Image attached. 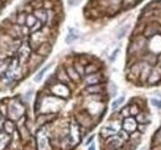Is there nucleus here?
<instances>
[{
    "mask_svg": "<svg viewBox=\"0 0 161 150\" xmlns=\"http://www.w3.org/2000/svg\"><path fill=\"white\" fill-rule=\"evenodd\" d=\"M25 113V107L23 106V103L20 102H10L8 106V114L10 117V119H20L21 117H24Z\"/></svg>",
    "mask_w": 161,
    "mask_h": 150,
    "instance_id": "f257e3e1",
    "label": "nucleus"
},
{
    "mask_svg": "<svg viewBox=\"0 0 161 150\" xmlns=\"http://www.w3.org/2000/svg\"><path fill=\"white\" fill-rule=\"evenodd\" d=\"M51 92L59 98H68L69 97V88L65 83H61V82H57V83L52 84Z\"/></svg>",
    "mask_w": 161,
    "mask_h": 150,
    "instance_id": "f03ea898",
    "label": "nucleus"
},
{
    "mask_svg": "<svg viewBox=\"0 0 161 150\" xmlns=\"http://www.w3.org/2000/svg\"><path fill=\"white\" fill-rule=\"evenodd\" d=\"M37 149L38 150H51L50 140H48V136L45 132V129H41V130L37 133Z\"/></svg>",
    "mask_w": 161,
    "mask_h": 150,
    "instance_id": "7ed1b4c3",
    "label": "nucleus"
},
{
    "mask_svg": "<svg viewBox=\"0 0 161 150\" xmlns=\"http://www.w3.org/2000/svg\"><path fill=\"white\" fill-rule=\"evenodd\" d=\"M138 125H139V123L136 122L135 117H128V118H124L122 128L125 132H128L129 134H132V133L138 130Z\"/></svg>",
    "mask_w": 161,
    "mask_h": 150,
    "instance_id": "20e7f679",
    "label": "nucleus"
},
{
    "mask_svg": "<svg viewBox=\"0 0 161 150\" xmlns=\"http://www.w3.org/2000/svg\"><path fill=\"white\" fill-rule=\"evenodd\" d=\"M161 31V27L159 24L156 23H150V24H146L145 25V29H144V31H143V35L149 40V38H151L153 36L160 34Z\"/></svg>",
    "mask_w": 161,
    "mask_h": 150,
    "instance_id": "39448f33",
    "label": "nucleus"
},
{
    "mask_svg": "<svg viewBox=\"0 0 161 150\" xmlns=\"http://www.w3.org/2000/svg\"><path fill=\"white\" fill-rule=\"evenodd\" d=\"M107 148H109L110 150H118L120 146L124 145V140L119 135H114V136H110L107 139V143H105Z\"/></svg>",
    "mask_w": 161,
    "mask_h": 150,
    "instance_id": "423d86ee",
    "label": "nucleus"
},
{
    "mask_svg": "<svg viewBox=\"0 0 161 150\" xmlns=\"http://www.w3.org/2000/svg\"><path fill=\"white\" fill-rule=\"evenodd\" d=\"M161 81V67L160 66H154L153 69H151V72H150V76H149V79H147V82L149 83H157Z\"/></svg>",
    "mask_w": 161,
    "mask_h": 150,
    "instance_id": "0eeeda50",
    "label": "nucleus"
},
{
    "mask_svg": "<svg viewBox=\"0 0 161 150\" xmlns=\"http://www.w3.org/2000/svg\"><path fill=\"white\" fill-rule=\"evenodd\" d=\"M102 75L99 72L97 73H92V75H87L84 77V83L88 84V86H93V84H99L102 82Z\"/></svg>",
    "mask_w": 161,
    "mask_h": 150,
    "instance_id": "6e6552de",
    "label": "nucleus"
},
{
    "mask_svg": "<svg viewBox=\"0 0 161 150\" xmlns=\"http://www.w3.org/2000/svg\"><path fill=\"white\" fill-rule=\"evenodd\" d=\"M77 122L79 125H83L86 128H89V125L92 124V118H90V115L86 112L83 113H79L77 114Z\"/></svg>",
    "mask_w": 161,
    "mask_h": 150,
    "instance_id": "1a4fd4ad",
    "label": "nucleus"
},
{
    "mask_svg": "<svg viewBox=\"0 0 161 150\" xmlns=\"http://www.w3.org/2000/svg\"><path fill=\"white\" fill-rule=\"evenodd\" d=\"M44 60H45V57H42L41 55H38L37 52H32L31 56H30V58H29V65L31 68H35L41 63Z\"/></svg>",
    "mask_w": 161,
    "mask_h": 150,
    "instance_id": "9d476101",
    "label": "nucleus"
},
{
    "mask_svg": "<svg viewBox=\"0 0 161 150\" xmlns=\"http://www.w3.org/2000/svg\"><path fill=\"white\" fill-rule=\"evenodd\" d=\"M52 51V44L50 42V41H47V42H44L41 46H40L38 48H37V54L38 55H41L42 57H46V56H48L50 55V52Z\"/></svg>",
    "mask_w": 161,
    "mask_h": 150,
    "instance_id": "9b49d317",
    "label": "nucleus"
},
{
    "mask_svg": "<svg viewBox=\"0 0 161 150\" xmlns=\"http://www.w3.org/2000/svg\"><path fill=\"white\" fill-rule=\"evenodd\" d=\"M103 84L99 83V84H93V86H87L84 92L87 94H102L103 93Z\"/></svg>",
    "mask_w": 161,
    "mask_h": 150,
    "instance_id": "f8f14e48",
    "label": "nucleus"
},
{
    "mask_svg": "<svg viewBox=\"0 0 161 150\" xmlns=\"http://www.w3.org/2000/svg\"><path fill=\"white\" fill-rule=\"evenodd\" d=\"M144 65H145V62H143V61L135 62L134 65H132V67H130V73H132L134 77H136V78L140 77V73H141V71H143Z\"/></svg>",
    "mask_w": 161,
    "mask_h": 150,
    "instance_id": "ddd939ff",
    "label": "nucleus"
},
{
    "mask_svg": "<svg viewBox=\"0 0 161 150\" xmlns=\"http://www.w3.org/2000/svg\"><path fill=\"white\" fill-rule=\"evenodd\" d=\"M34 15L35 17L38 20V21H41L44 25L47 24V19H48V13L46 9H38V10H35L34 11Z\"/></svg>",
    "mask_w": 161,
    "mask_h": 150,
    "instance_id": "4468645a",
    "label": "nucleus"
},
{
    "mask_svg": "<svg viewBox=\"0 0 161 150\" xmlns=\"http://www.w3.org/2000/svg\"><path fill=\"white\" fill-rule=\"evenodd\" d=\"M56 79L58 82H61V83H69L71 82V79H69V77H68V75H67V72H66V69H62V68H59L58 71H57V73H56Z\"/></svg>",
    "mask_w": 161,
    "mask_h": 150,
    "instance_id": "2eb2a0df",
    "label": "nucleus"
},
{
    "mask_svg": "<svg viewBox=\"0 0 161 150\" xmlns=\"http://www.w3.org/2000/svg\"><path fill=\"white\" fill-rule=\"evenodd\" d=\"M66 72H67V75H68V77H69V79H71V81H73V82H78L79 79H80L79 73L76 71V68H74L73 66H67V67H66Z\"/></svg>",
    "mask_w": 161,
    "mask_h": 150,
    "instance_id": "dca6fc26",
    "label": "nucleus"
},
{
    "mask_svg": "<svg viewBox=\"0 0 161 150\" xmlns=\"http://www.w3.org/2000/svg\"><path fill=\"white\" fill-rule=\"evenodd\" d=\"M135 119L139 124H150V121H151V119H150V114L147 112H143V111L135 117Z\"/></svg>",
    "mask_w": 161,
    "mask_h": 150,
    "instance_id": "f3484780",
    "label": "nucleus"
},
{
    "mask_svg": "<svg viewBox=\"0 0 161 150\" xmlns=\"http://www.w3.org/2000/svg\"><path fill=\"white\" fill-rule=\"evenodd\" d=\"M100 135H102L103 138H110V136H114V135H118V132L115 130V129L110 128L108 124L105 127L102 128V130H100Z\"/></svg>",
    "mask_w": 161,
    "mask_h": 150,
    "instance_id": "a211bd4d",
    "label": "nucleus"
},
{
    "mask_svg": "<svg viewBox=\"0 0 161 150\" xmlns=\"http://www.w3.org/2000/svg\"><path fill=\"white\" fill-rule=\"evenodd\" d=\"M79 37V32L77 31L76 29H69L68 30V34L66 36V44H72L73 41H76V40Z\"/></svg>",
    "mask_w": 161,
    "mask_h": 150,
    "instance_id": "6ab92c4d",
    "label": "nucleus"
},
{
    "mask_svg": "<svg viewBox=\"0 0 161 150\" xmlns=\"http://www.w3.org/2000/svg\"><path fill=\"white\" fill-rule=\"evenodd\" d=\"M15 128H16V124L13 122V121H6L4 122V132L6 134H13L15 132Z\"/></svg>",
    "mask_w": 161,
    "mask_h": 150,
    "instance_id": "aec40b11",
    "label": "nucleus"
},
{
    "mask_svg": "<svg viewBox=\"0 0 161 150\" xmlns=\"http://www.w3.org/2000/svg\"><path fill=\"white\" fill-rule=\"evenodd\" d=\"M10 142V135L6 133H0V150H4Z\"/></svg>",
    "mask_w": 161,
    "mask_h": 150,
    "instance_id": "412c9836",
    "label": "nucleus"
},
{
    "mask_svg": "<svg viewBox=\"0 0 161 150\" xmlns=\"http://www.w3.org/2000/svg\"><path fill=\"white\" fill-rule=\"evenodd\" d=\"M50 67H51V65H47V66H45L44 68L40 69V71L36 73V76L34 77V81H35V82H40V81H41V79L44 78V76H45V73L50 69Z\"/></svg>",
    "mask_w": 161,
    "mask_h": 150,
    "instance_id": "4be33fe9",
    "label": "nucleus"
},
{
    "mask_svg": "<svg viewBox=\"0 0 161 150\" xmlns=\"http://www.w3.org/2000/svg\"><path fill=\"white\" fill-rule=\"evenodd\" d=\"M26 19H27L26 13H17L16 14V24L19 26H25L26 25Z\"/></svg>",
    "mask_w": 161,
    "mask_h": 150,
    "instance_id": "5701e85b",
    "label": "nucleus"
},
{
    "mask_svg": "<svg viewBox=\"0 0 161 150\" xmlns=\"http://www.w3.org/2000/svg\"><path fill=\"white\" fill-rule=\"evenodd\" d=\"M99 71V66L97 63H88L86 66V75H92V73H97Z\"/></svg>",
    "mask_w": 161,
    "mask_h": 150,
    "instance_id": "b1692460",
    "label": "nucleus"
},
{
    "mask_svg": "<svg viewBox=\"0 0 161 150\" xmlns=\"http://www.w3.org/2000/svg\"><path fill=\"white\" fill-rule=\"evenodd\" d=\"M130 117H136L140 112H141V108L139 107L138 103H133V104H130Z\"/></svg>",
    "mask_w": 161,
    "mask_h": 150,
    "instance_id": "393cba45",
    "label": "nucleus"
},
{
    "mask_svg": "<svg viewBox=\"0 0 161 150\" xmlns=\"http://www.w3.org/2000/svg\"><path fill=\"white\" fill-rule=\"evenodd\" d=\"M73 67L76 68V71H77V72L79 73V76H80V77H82V76H84V75H86V66H83V65L80 63L79 61L74 62Z\"/></svg>",
    "mask_w": 161,
    "mask_h": 150,
    "instance_id": "a878e982",
    "label": "nucleus"
},
{
    "mask_svg": "<svg viewBox=\"0 0 161 150\" xmlns=\"http://www.w3.org/2000/svg\"><path fill=\"white\" fill-rule=\"evenodd\" d=\"M37 23V19L35 17V15L34 14H27V19H26V26L29 27V29H31L35 24Z\"/></svg>",
    "mask_w": 161,
    "mask_h": 150,
    "instance_id": "bb28decb",
    "label": "nucleus"
},
{
    "mask_svg": "<svg viewBox=\"0 0 161 150\" xmlns=\"http://www.w3.org/2000/svg\"><path fill=\"white\" fill-rule=\"evenodd\" d=\"M19 129H20V135H21V138L24 139V140H29V139H30V133H29V129H27L25 125L20 127Z\"/></svg>",
    "mask_w": 161,
    "mask_h": 150,
    "instance_id": "cd10ccee",
    "label": "nucleus"
},
{
    "mask_svg": "<svg viewBox=\"0 0 161 150\" xmlns=\"http://www.w3.org/2000/svg\"><path fill=\"white\" fill-rule=\"evenodd\" d=\"M141 138H143V134L140 133V132H138V130L130 134V140H133V142H135V143H138V144L141 142Z\"/></svg>",
    "mask_w": 161,
    "mask_h": 150,
    "instance_id": "c85d7f7f",
    "label": "nucleus"
},
{
    "mask_svg": "<svg viewBox=\"0 0 161 150\" xmlns=\"http://www.w3.org/2000/svg\"><path fill=\"white\" fill-rule=\"evenodd\" d=\"M124 101H125V98H124V97H119V98H117L115 101L112 103V109H113V111H117V109L123 104Z\"/></svg>",
    "mask_w": 161,
    "mask_h": 150,
    "instance_id": "c756f323",
    "label": "nucleus"
},
{
    "mask_svg": "<svg viewBox=\"0 0 161 150\" xmlns=\"http://www.w3.org/2000/svg\"><path fill=\"white\" fill-rule=\"evenodd\" d=\"M129 25H125V26H123L122 29H120L119 30V31H118V34H117V38H123L124 36H125V34H126V31H128V30H129Z\"/></svg>",
    "mask_w": 161,
    "mask_h": 150,
    "instance_id": "7c9ffc66",
    "label": "nucleus"
},
{
    "mask_svg": "<svg viewBox=\"0 0 161 150\" xmlns=\"http://www.w3.org/2000/svg\"><path fill=\"white\" fill-rule=\"evenodd\" d=\"M120 115H122L123 118H128V117H130V107L129 106H126V107H124L122 111H120Z\"/></svg>",
    "mask_w": 161,
    "mask_h": 150,
    "instance_id": "2f4dec72",
    "label": "nucleus"
},
{
    "mask_svg": "<svg viewBox=\"0 0 161 150\" xmlns=\"http://www.w3.org/2000/svg\"><path fill=\"white\" fill-rule=\"evenodd\" d=\"M150 102L154 107H157V108H161V97L157 99V98H151L150 99Z\"/></svg>",
    "mask_w": 161,
    "mask_h": 150,
    "instance_id": "473e14b6",
    "label": "nucleus"
},
{
    "mask_svg": "<svg viewBox=\"0 0 161 150\" xmlns=\"http://www.w3.org/2000/svg\"><path fill=\"white\" fill-rule=\"evenodd\" d=\"M136 2L138 0H123V3L125 4L124 6L128 9V8H132V6H134L135 4H136Z\"/></svg>",
    "mask_w": 161,
    "mask_h": 150,
    "instance_id": "72a5a7b5",
    "label": "nucleus"
},
{
    "mask_svg": "<svg viewBox=\"0 0 161 150\" xmlns=\"http://www.w3.org/2000/svg\"><path fill=\"white\" fill-rule=\"evenodd\" d=\"M147 127H149V124H139V125H138V132H140L141 134H144V133L147 130Z\"/></svg>",
    "mask_w": 161,
    "mask_h": 150,
    "instance_id": "f704fd0d",
    "label": "nucleus"
},
{
    "mask_svg": "<svg viewBox=\"0 0 161 150\" xmlns=\"http://www.w3.org/2000/svg\"><path fill=\"white\" fill-rule=\"evenodd\" d=\"M0 114L4 115V117L8 114V107H6V104H0Z\"/></svg>",
    "mask_w": 161,
    "mask_h": 150,
    "instance_id": "c9c22d12",
    "label": "nucleus"
},
{
    "mask_svg": "<svg viewBox=\"0 0 161 150\" xmlns=\"http://www.w3.org/2000/svg\"><path fill=\"white\" fill-rule=\"evenodd\" d=\"M118 54H119V48L114 50V51H113V55H112V56H110V57H109V60H110V62H114V61H115V58H117Z\"/></svg>",
    "mask_w": 161,
    "mask_h": 150,
    "instance_id": "e433bc0d",
    "label": "nucleus"
},
{
    "mask_svg": "<svg viewBox=\"0 0 161 150\" xmlns=\"http://www.w3.org/2000/svg\"><path fill=\"white\" fill-rule=\"evenodd\" d=\"M25 121H26V117L24 115V117H21L19 119V123H17V127L20 128V127H23V125H25Z\"/></svg>",
    "mask_w": 161,
    "mask_h": 150,
    "instance_id": "4c0bfd02",
    "label": "nucleus"
},
{
    "mask_svg": "<svg viewBox=\"0 0 161 150\" xmlns=\"http://www.w3.org/2000/svg\"><path fill=\"white\" fill-rule=\"evenodd\" d=\"M93 139H94V136H93V135H92V136H89V138L87 139V142H86V144H87V145H89L90 143H92V142H93Z\"/></svg>",
    "mask_w": 161,
    "mask_h": 150,
    "instance_id": "58836bf2",
    "label": "nucleus"
},
{
    "mask_svg": "<svg viewBox=\"0 0 161 150\" xmlns=\"http://www.w3.org/2000/svg\"><path fill=\"white\" fill-rule=\"evenodd\" d=\"M78 2H79V0H68L69 5H76V4H78Z\"/></svg>",
    "mask_w": 161,
    "mask_h": 150,
    "instance_id": "ea45409f",
    "label": "nucleus"
},
{
    "mask_svg": "<svg viewBox=\"0 0 161 150\" xmlns=\"http://www.w3.org/2000/svg\"><path fill=\"white\" fill-rule=\"evenodd\" d=\"M88 150H96V146H94V144H93V145H90Z\"/></svg>",
    "mask_w": 161,
    "mask_h": 150,
    "instance_id": "a19ab883",
    "label": "nucleus"
},
{
    "mask_svg": "<svg viewBox=\"0 0 161 150\" xmlns=\"http://www.w3.org/2000/svg\"><path fill=\"white\" fill-rule=\"evenodd\" d=\"M157 134H159V135L161 136V128H160V129H159V130H157Z\"/></svg>",
    "mask_w": 161,
    "mask_h": 150,
    "instance_id": "79ce46f5",
    "label": "nucleus"
},
{
    "mask_svg": "<svg viewBox=\"0 0 161 150\" xmlns=\"http://www.w3.org/2000/svg\"><path fill=\"white\" fill-rule=\"evenodd\" d=\"M156 6H159V8H161V0H160V2L157 3V5H156Z\"/></svg>",
    "mask_w": 161,
    "mask_h": 150,
    "instance_id": "37998d69",
    "label": "nucleus"
},
{
    "mask_svg": "<svg viewBox=\"0 0 161 150\" xmlns=\"http://www.w3.org/2000/svg\"><path fill=\"white\" fill-rule=\"evenodd\" d=\"M2 8H3V2L0 0V9H2Z\"/></svg>",
    "mask_w": 161,
    "mask_h": 150,
    "instance_id": "c03bdc74",
    "label": "nucleus"
},
{
    "mask_svg": "<svg viewBox=\"0 0 161 150\" xmlns=\"http://www.w3.org/2000/svg\"><path fill=\"white\" fill-rule=\"evenodd\" d=\"M2 63H3V60H0V66H2Z\"/></svg>",
    "mask_w": 161,
    "mask_h": 150,
    "instance_id": "a18cd8bd",
    "label": "nucleus"
},
{
    "mask_svg": "<svg viewBox=\"0 0 161 150\" xmlns=\"http://www.w3.org/2000/svg\"><path fill=\"white\" fill-rule=\"evenodd\" d=\"M140 150H146V148H141V149H140Z\"/></svg>",
    "mask_w": 161,
    "mask_h": 150,
    "instance_id": "49530a36",
    "label": "nucleus"
},
{
    "mask_svg": "<svg viewBox=\"0 0 161 150\" xmlns=\"http://www.w3.org/2000/svg\"><path fill=\"white\" fill-rule=\"evenodd\" d=\"M0 124H2V118H0Z\"/></svg>",
    "mask_w": 161,
    "mask_h": 150,
    "instance_id": "de8ad7c7",
    "label": "nucleus"
},
{
    "mask_svg": "<svg viewBox=\"0 0 161 150\" xmlns=\"http://www.w3.org/2000/svg\"><path fill=\"white\" fill-rule=\"evenodd\" d=\"M2 2H4V0H2Z\"/></svg>",
    "mask_w": 161,
    "mask_h": 150,
    "instance_id": "09e8293b",
    "label": "nucleus"
}]
</instances>
